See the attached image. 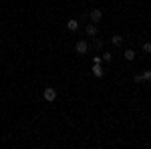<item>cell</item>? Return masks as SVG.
I'll list each match as a JSON object with an SVG mask.
<instances>
[{
  "label": "cell",
  "instance_id": "obj_7",
  "mask_svg": "<svg viewBox=\"0 0 151 149\" xmlns=\"http://www.w3.org/2000/svg\"><path fill=\"white\" fill-rule=\"evenodd\" d=\"M123 57H125V60H133V58H135V50H131V48H127V50L123 53Z\"/></svg>",
  "mask_w": 151,
  "mask_h": 149
},
{
  "label": "cell",
  "instance_id": "obj_1",
  "mask_svg": "<svg viewBox=\"0 0 151 149\" xmlns=\"http://www.w3.org/2000/svg\"><path fill=\"white\" fill-rule=\"evenodd\" d=\"M89 18H91V22H101V18H103V10H101V8H93V10L89 12Z\"/></svg>",
  "mask_w": 151,
  "mask_h": 149
},
{
  "label": "cell",
  "instance_id": "obj_11",
  "mask_svg": "<svg viewBox=\"0 0 151 149\" xmlns=\"http://www.w3.org/2000/svg\"><path fill=\"white\" fill-rule=\"evenodd\" d=\"M105 60V63H111V60H113V55H111V53H103V57H101Z\"/></svg>",
  "mask_w": 151,
  "mask_h": 149
},
{
  "label": "cell",
  "instance_id": "obj_5",
  "mask_svg": "<svg viewBox=\"0 0 151 149\" xmlns=\"http://www.w3.org/2000/svg\"><path fill=\"white\" fill-rule=\"evenodd\" d=\"M93 75H95V77H97V79H101V77H103V75H105L103 67H101V65H93Z\"/></svg>",
  "mask_w": 151,
  "mask_h": 149
},
{
  "label": "cell",
  "instance_id": "obj_2",
  "mask_svg": "<svg viewBox=\"0 0 151 149\" xmlns=\"http://www.w3.org/2000/svg\"><path fill=\"white\" fill-rule=\"evenodd\" d=\"M42 97H45V101L52 103V101L57 99V91H55L52 87H47V89H45V93H42Z\"/></svg>",
  "mask_w": 151,
  "mask_h": 149
},
{
  "label": "cell",
  "instance_id": "obj_10",
  "mask_svg": "<svg viewBox=\"0 0 151 149\" xmlns=\"http://www.w3.org/2000/svg\"><path fill=\"white\" fill-rule=\"evenodd\" d=\"M95 50H101V48H103V40H101V38H95Z\"/></svg>",
  "mask_w": 151,
  "mask_h": 149
},
{
  "label": "cell",
  "instance_id": "obj_3",
  "mask_svg": "<svg viewBox=\"0 0 151 149\" xmlns=\"http://www.w3.org/2000/svg\"><path fill=\"white\" fill-rule=\"evenodd\" d=\"M75 50H77V53H79V55H85V53H87V50H89V45H87V42H85V40H79V42H77V45H75Z\"/></svg>",
  "mask_w": 151,
  "mask_h": 149
},
{
  "label": "cell",
  "instance_id": "obj_4",
  "mask_svg": "<svg viewBox=\"0 0 151 149\" xmlns=\"http://www.w3.org/2000/svg\"><path fill=\"white\" fill-rule=\"evenodd\" d=\"M85 32H87V36H97V24L91 22V24H87V28H85Z\"/></svg>",
  "mask_w": 151,
  "mask_h": 149
},
{
  "label": "cell",
  "instance_id": "obj_8",
  "mask_svg": "<svg viewBox=\"0 0 151 149\" xmlns=\"http://www.w3.org/2000/svg\"><path fill=\"white\" fill-rule=\"evenodd\" d=\"M141 79L147 81V83H151V71H143V73H141Z\"/></svg>",
  "mask_w": 151,
  "mask_h": 149
},
{
  "label": "cell",
  "instance_id": "obj_12",
  "mask_svg": "<svg viewBox=\"0 0 151 149\" xmlns=\"http://www.w3.org/2000/svg\"><path fill=\"white\" fill-rule=\"evenodd\" d=\"M101 63H103V58L99 57V55H95L93 57V65H101Z\"/></svg>",
  "mask_w": 151,
  "mask_h": 149
},
{
  "label": "cell",
  "instance_id": "obj_9",
  "mask_svg": "<svg viewBox=\"0 0 151 149\" xmlns=\"http://www.w3.org/2000/svg\"><path fill=\"white\" fill-rule=\"evenodd\" d=\"M111 40H113V45H117V46L123 45V36H119V35H115L113 38H111Z\"/></svg>",
  "mask_w": 151,
  "mask_h": 149
},
{
  "label": "cell",
  "instance_id": "obj_13",
  "mask_svg": "<svg viewBox=\"0 0 151 149\" xmlns=\"http://www.w3.org/2000/svg\"><path fill=\"white\" fill-rule=\"evenodd\" d=\"M143 53H151V42H143Z\"/></svg>",
  "mask_w": 151,
  "mask_h": 149
},
{
  "label": "cell",
  "instance_id": "obj_6",
  "mask_svg": "<svg viewBox=\"0 0 151 149\" xmlns=\"http://www.w3.org/2000/svg\"><path fill=\"white\" fill-rule=\"evenodd\" d=\"M67 28H69V30H73V32H75V30H77V28H79V20H75V18H70L69 22H67Z\"/></svg>",
  "mask_w": 151,
  "mask_h": 149
}]
</instances>
